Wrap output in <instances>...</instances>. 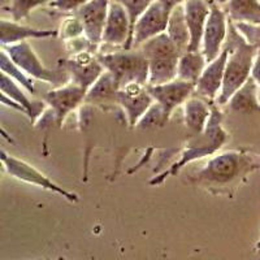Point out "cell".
<instances>
[{
	"label": "cell",
	"mask_w": 260,
	"mask_h": 260,
	"mask_svg": "<svg viewBox=\"0 0 260 260\" xmlns=\"http://www.w3.org/2000/svg\"><path fill=\"white\" fill-rule=\"evenodd\" d=\"M24 87L15 80L2 73L0 76V90H2V103L12 107L15 110L25 113L32 122H37L45 113V102L31 101L25 94Z\"/></svg>",
	"instance_id": "5bb4252c"
},
{
	"label": "cell",
	"mask_w": 260,
	"mask_h": 260,
	"mask_svg": "<svg viewBox=\"0 0 260 260\" xmlns=\"http://www.w3.org/2000/svg\"><path fill=\"white\" fill-rule=\"evenodd\" d=\"M116 3L121 4L127 12L132 22V30L134 29V25L138 21V18L147 11L148 7L154 3V0H112ZM133 39V38H132Z\"/></svg>",
	"instance_id": "f1b7e54d"
},
{
	"label": "cell",
	"mask_w": 260,
	"mask_h": 260,
	"mask_svg": "<svg viewBox=\"0 0 260 260\" xmlns=\"http://www.w3.org/2000/svg\"><path fill=\"white\" fill-rule=\"evenodd\" d=\"M222 6L236 24L260 25V0H228Z\"/></svg>",
	"instance_id": "44dd1931"
},
{
	"label": "cell",
	"mask_w": 260,
	"mask_h": 260,
	"mask_svg": "<svg viewBox=\"0 0 260 260\" xmlns=\"http://www.w3.org/2000/svg\"><path fill=\"white\" fill-rule=\"evenodd\" d=\"M255 251H256L257 254L260 255V240L257 241V242H256V245H255Z\"/></svg>",
	"instance_id": "836d02e7"
},
{
	"label": "cell",
	"mask_w": 260,
	"mask_h": 260,
	"mask_svg": "<svg viewBox=\"0 0 260 260\" xmlns=\"http://www.w3.org/2000/svg\"><path fill=\"white\" fill-rule=\"evenodd\" d=\"M111 0H91L80 8L76 13L81 20L85 30V37L92 45L99 47L103 42Z\"/></svg>",
	"instance_id": "2e32d148"
},
{
	"label": "cell",
	"mask_w": 260,
	"mask_h": 260,
	"mask_svg": "<svg viewBox=\"0 0 260 260\" xmlns=\"http://www.w3.org/2000/svg\"><path fill=\"white\" fill-rule=\"evenodd\" d=\"M98 57L104 69L116 78L120 87L130 82L148 85V61L139 50L113 51L102 53Z\"/></svg>",
	"instance_id": "5b68a950"
},
{
	"label": "cell",
	"mask_w": 260,
	"mask_h": 260,
	"mask_svg": "<svg viewBox=\"0 0 260 260\" xmlns=\"http://www.w3.org/2000/svg\"><path fill=\"white\" fill-rule=\"evenodd\" d=\"M2 164L11 177H15L25 183L34 185V186L42 187V189L61 195L71 203H78V201H80L76 192L65 190L64 187H61L56 182H53L51 178H48L47 176L43 175L36 167L30 166L29 162H26L25 160L7 154L4 150H2Z\"/></svg>",
	"instance_id": "52a82bcc"
},
{
	"label": "cell",
	"mask_w": 260,
	"mask_h": 260,
	"mask_svg": "<svg viewBox=\"0 0 260 260\" xmlns=\"http://www.w3.org/2000/svg\"><path fill=\"white\" fill-rule=\"evenodd\" d=\"M231 20L228 17L225 9L216 0L211 3V13L207 25L204 29L202 41V52L207 62L212 61L222 52L229 31Z\"/></svg>",
	"instance_id": "30bf717a"
},
{
	"label": "cell",
	"mask_w": 260,
	"mask_h": 260,
	"mask_svg": "<svg viewBox=\"0 0 260 260\" xmlns=\"http://www.w3.org/2000/svg\"><path fill=\"white\" fill-rule=\"evenodd\" d=\"M2 50L6 51L9 59L32 80L50 83L53 87H59V86L71 82L68 73L62 68H60V67H57L56 69L47 68L41 61L36 51L32 50L29 42H20L16 45L4 46V47H2Z\"/></svg>",
	"instance_id": "8992f818"
},
{
	"label": "cell",
	"mask_w": 260,
	"mask_h": 260,
	"mask_svg": "<svg viewBox=\"0 0 260 260\" xmlns=\"http://www.w3.org/2000/svg\"><path fill=\"white\" fill-rule=\"evenodd\" d=\"M224 47L229 51V56L225 68L222 90L216 101L219 106L229 103L232 96L251 78L252 65L257 52V46L248 43L232 20Z\"/></svg>",
	"instance_id": "7a4b0ae2"
},
{
	"label": "cell",
	"mask_w": 260,
	"mask_h": 260,
	"mask_svg": "<svg viewBox=\"0 0 260 260\" xmlns=\"http://www.w3.org/2000/svg\"><path fill=\"white\" fill-rule=\"evenodd\" d=\"M52 0H12L8 7L4 8V11L11 15L13 21L20 22L21 20L29 17L30 13L36 8L45 4H50Z\"/></svg>",
	"instance_id": "4316f807"
},
{
	"label": "cell",
	"mask_w": 260,
	"mask_h": 260,
	"mask_svg": "<svg viewBox=\"0 0 260 260\" xmlns=\"http://www.w3.org/2000/svg\"><path fill=\"white\" fill-rule=\"evenodd\" d=\"M257 154H260V148H259V151H257Z\"/></svg>",
	"instance_id": "d590c367"
},
{
	"label": "cell",
	"mask_w": 260,
	"mask_h": 260,
	"mask_svg": "<svg viewBox=\"0 0 260 260\" xmlns=\"http://www.w3.org/2000/svg\"><path fill=\"white\" fill-rule=\"evenodd\" d=\"M213 0H186L183 4L185 18L190 32L187 51H202V41Z\"/></svg>",
	"instance_id": "ac0fdd59"
},
{
	"label": "cell",
	"mask_w": 260,
	"mask_h": 260,
	"mask_svg": "<svg viewBox=\"0 0 260 260\" xmlns=\"http://www.w3.org/2000/svg\"><path fill=\"white\" fill-rule=\"evenodd\" d=\"M132 38H133V30H132L129 15L121 4L111 0L102 43L111 47L132 50Z\"/></svg>",
	"instance_id": "7c38bea8"
},
{
	"label": "cell",
	"mask_w": 260,
	"mask_h": 260,
	"mask_svg": "<svg viewBox=\"0 0 260 260\" xmlns=\"http://www.w3.org/2000/svg\"><path fill=\"white\" fill-rule=\"evenodd\" d=\"M116 103L121 107L126 115L130 127H137L141 118L155 101L148 91V85L130 82L120 87L116 95Z\"/></svg>",
	"instance_id": "8fae6325"
},
{
	"label": "cell",
	"mask_w": 260,
	"mask_h": 260,
	"mask_svg": "<svg viewBox=\"0 0 260 260\" xmlns=\"http://www.w3.org/2000/svg\"><path fill=\"white\" fill-rule=\"evenodd\" d=\"M212 113V103L202 96L192 95L186 103L183 104V122L185 126L191 132L192 136L202 134L208 124Z\"/></svg>",
	"instance_id": "ffe728a7"
},
{
	"label": "cell",
	"mask_w": 260,
	"mask_h": 260,
	"mask_svg": "<svg viewBox=\"0 0 260 260\" xmlns=\"http://www.w3.org/2000/svg\"><path fill=\"white\" fill-rule=\"evenodd\" d=\"M171 12H168L160 3L155 2L147 8L145 13L138 18L133 29L132 48L141 47L150 39L167 31Z\"/></svg>",
	"instance_id": "9a60e30c"
},
{
	"label": "cell",
	"mask_w": 260,
	"mask_h": 260,
	"mask_svg": "<svg viewBox=\"0 0 260 260\" xmlns=\"http://www.w3.org/2000/svg\"><path fill=\"white\" fill-rule=\"evenodd\" d=\"M251 78L256 82V85L259 86V91H260V46H257L256 56H255L254 65H252Z\"/></svg>",
	"instance_id": "1f68e13d"
},
{
	"label": "cell",
	"mask_w": 260,
	"mask_h": 260,
	"mask_svg": "<svg viewBox=\"0 0 260 260\" xmlns=\"http://www.w3.org/2000/svg\"><path fill=\"white\" fill-rule=\"evenodd\" d=\"M120 90V85L110 72H104L101 78L94 83L87 91L86 102H104L113 101L116 103V95Z\"/></svg>",
	"instance_id": "d4e9b609"
},
{
	"label": "cell",
	"mask_w": 260,
	"mask_h": 260,
	"mask_svg": "<svg viewBox=\"0 0 260 260\" xmlns=\"http://www.w3.org/2000/svg\"><path fill=\"white\" fill-rule=\"evenodd\" d=\"M169 120L167 118L166 113L162 111L161 107L157 103H154L148 108L147 112L145 113L141 121L138 122L137 127H142V129H148V127H161L168 122Z\"/></svg>",
	"instance_id": "83f0119b"
},
{
	"label": "cell",
	"mask_w": 260,
	"mask_h": 260,
	"mask_svg": "<svg viewBox=\"0 0 260 260\" xmlns=\"http://www.w3.org/2000/svg\"><path fill=\"white\" fill-rule=\"evenodd\" d=\"M86 96L87 91L85 89L73 82H68L45 92L43 102L52 112L56 124L62 126L65 118L85 103Z\"/></svg>",
	"instance_id": "9c48e42d"
},
{
	"label": "cell",
	"mask_w": 260,
	"mask_h": 260,
	"mask_svg": "<svg viewBox=\"0 0 260 260\" xmlns=\"http://www.w3.org/2000/svg\"><path fill=\"white\" fill-rule=\"evenodd\" d=\"M229 51L224 47L222 52L215 60L210 61L195 85V92L208 102H216L222 90Z\"/></svg>",
	"instance_id": "e0dca14e"
},
{
	"label": "cell",
	"mask_w": 260,
	"mask_h": 260,
	"mask_svg": "<svg viewBox=\"0 0 260 260\" xmlns=\"http://www.w3.org/2000/svg\"><path fill=\"white\" fill-rule=\"evenodd\" d=\"M139 51L148 61V85H162L177 78L178 61L182 52L167 32H162L143 43L139 47Z\"/></svg>",
	"instance_id": "277c9868"
},
{
	"label": "cell",
	"mask_w": 260,
	"mask_h": 260,
	"mask_svg": "<svg viewBox=\"0 0 260 260\" xmlns=\"http://www.w3.org/2000/svg\"><path fill=\"white\" fill-rule=\"evenodd\" d=\"M207 64L202 51H185L178 61L177 78L197 85Z\"/></svg>",
	"instance_id": "603a6c76"
},
{
	"label": "cell",
	"mask_w": 260,
	"mask_h": 260,
	"mask_svg": "<svg viewBox=\"0 0 260 260\" xmlns=\"http://www.w3.org/2000/svg\"><path fill=\"white\" fill-rule=\"evenodd\" d=\"M148 91L151 96L154 98L155 103L161 107L167 118L169 120L173 111L177 107L183 106L194 95L195 83L176 78L162 85H148Z\"/></svg>",
	"instance_id": "4fadbf2b"
},
{
	"label": "cell",
	"mask_w": 260,
	"mask_h": 260,
	"mask_svg": "<svg viewBox=\"0 0 260 260\" xmlns=\"http://www.w3.org/2000/svg\"><path fill=\"white\" fill-rule=\"evenodd\" d=\"M59 67L68 73L71 82L89 91L106 72L94 51H82L59 60Z\"/></svg>",
	"instance_id": "ba28073f"
},
{
	"label": "cell",
	"mask_w": 260,
	"mask_h": 260,
	"mask_svg": "<svg viewBox=\"0 0 260 260\" xmlns=\"http://www.w3.org/2000/svg\"><path fill=\"white\" fill-rule=\"evenodd\" d=\"M229 134L222 126V112L216 106H212V113L204 132L198 136H192L181 150V156L176 160L166 172L155 176L150 180L151 186H159L168 177L176 176L183 167L194 160L203 159L215 155L228 142Z\"/></svg>",
	"instance_id": "3957f363"
},
{
	"label": "cell",
	"mask_w": 260,
	"mask_h": 260,
	"mask_svg": "<svg viewBox=\"0 0 260 260\" xmlns=\"http://www.w3.org/2000/svg\"><path fill=\"white\" fill-rule=\"evenodd\" d=\"M91 0H52L48 6L60 12H77Z\"/></svg>",
	"instance_id": "4dcf8cb0"
},
{
	"label": "cell",
	"mask_w": 260,
	"mask_h": 260,
	"mask_svg": "<svg viewBox=\"0 0 260 260\" xmlns=\"http://www.w3.org/2000/svg\"><path fill=\"white\" fill-rule=\"evenodd\" d=\"M216 2H217V3H219V4H221V6H222V4H225V3H226L228 0H216Z\"/></svg>",
	"instance_id": "e575fe53"
},
{
	"label": "cell",
	"mask_w": 260,
	"mask_h": 260,
	"mask_svg": "<svg viewBox=\"0 0 260 260\" xmlns=\"http://www.w3.org/2000/svg\"><path fill=\"white\" fill-rule=\"evenodd\" d=\"M166 32L181 52L187 51L190 45V32L186 24V18H185L183 6L176 7L171 12Z\"/></svg>",
	"instance_id": "cb8c5ba5"
},
{
	"label": "cell",
	"mask_w": 260,
	"mask_h": 260,
	"mask_svg": "<svg viewBox=\"0 0 260 260\" xmlns=\"http://www.w3.org/2000/svg\"><path fill=\"white\" fill-rule=\"evenodd\" d=\"M57 36H59L57 30L25 26V25L16 22V21L6 20V18H2V21H0V43H2V47L16 45L20 42H27L29 39H43Z\"/></svg>",
	"instance_id": "d6986e66"
},
{
	"label": "cell",
	"mask_w": 260,
	"mask_h": 260,
	"mask_svg": "<svg viewBox=\"0 0 260 260\" xmlns=\"http://www.w3.org/2000/svg\"><path fill=\"white\" fill-rule=\"evenodd\" d=\"M155 2L161 4V6L168 11V12H172L176 7L183 6L186 0H155Z\"/></svg>",
	"instance_id": "d6a6232c"
},
{
	"label": "cell",
	"mask_w": 260,
	"mask_h": 260,
	"mask_svg": "<svg viewBox=\"0 0 260 260\" xmlns=\"http://www.w3.org/2000/svg\"><path fill=\"white\" fill-rule=\"evenodd\" d=\"M0 69H2V73L7 74L12 80H15L18 85L22 86L30 94H36L37 91L36 86H34V80L31 77H29L24 71H21L17 65L9 59V56L7 55V52L4 50L0 51Z\"/></svg>",
	"instance_id": "484cf974"
},
{
	"label": "cell",
	"mask_w": 260,
	"mask_h": 260,
	"mask_svg": "<svg viewBox=\"0 0 260 260\" xmlns=\"http://www.w3.org/2000/svg\"><path fill=\"white\" fill-rule=\"evenodd\" d=\"M60 37L64 41H71V39L85 37L83 25L77 16L74 15L72 17H67L62 21L61 27H60Z\"/></svg>",
	"instance_id": "f546056e"
},
{
	"label": "cell",
	"mask_w": 260,
	"mask_h": 260,
	"mask_svg": "<svg viewBox=\"0 0 260 260\" xmlns=\"http://www.w3.org/2000/svg\"><path fill=\"white\" fill-rule=\"evenodd\" d=\"M256 169L259 166L247 151L231 150L212 155L189 180L210 192L229 194L236 191Z\"/></svg>",
	"instance_id": "6da1fadb"
},
{
	"label": "cell",
	"mask_w": 260,
	"mask_h": 260,
	"mask_svg": "<svg viewBox=\"0 0 260 260\" xmlns=\"http://www.w3.org/2000/svg\"><path fill=\"white\" fill-rule=\"evenodd\" d=\"M233 111L241 113H260V91L259 86L252 78L247 81L229 101Z\"/></svg>",
	"instance_id": "7402d4cb"
}]
</instances>
